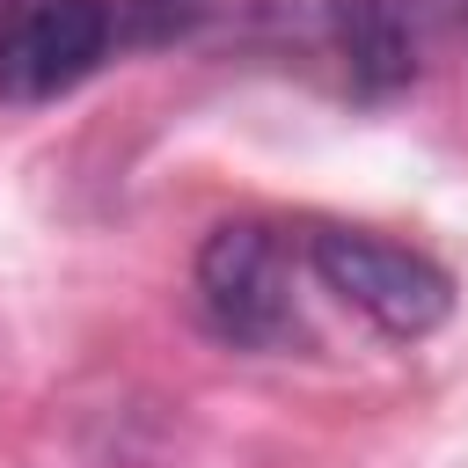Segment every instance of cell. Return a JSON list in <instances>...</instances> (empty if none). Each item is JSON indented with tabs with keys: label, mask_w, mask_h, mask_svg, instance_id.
Here are the masks:
<instances>
[{
	"label": "cell",
	"mask_w": 468,
	"mask_h": 468,
	"mask_svg": "<svg viewBox=\"0 0 468 468\" xmlns=\"http://www.w3.org/2000/svg\"><path fill=\"white\" fill-rule=\"evenodd\" d=\"M197 314L219 344L241 351H292L300 300H292V241L271 219H227L197 249Z\"/></svg>",
	"instance_id": "6da1fadb"
},
{
	"label": "cell",
	"mask_w": 468,
	"mask_h": 468,
	"mask_svg": "<svg viewBox=\"0 0 468 468\" xmlns=\"http://www.w3.org/2000/svg\"><path fill=\"white\" fill-rule=\"evenodd\" d=\"M117 44L110 0H15L0 15V95L7 102H51L80 88Z\"/></svg>",
	"instance_id": "3957f363"
},
{
	"label": "cell",
	"mask_w": 468,
	"mask_h": 468,
	"mask_svg": "<svg viewBox=\"0 0 468 468\" xmlns=\"http://www.w3.org/2000/svg\"><path fill=\"white\" fill-rule=\"evenodd\" d=\"M307 263L344 307H358L388 336H431L453 314V278L410 241H388L366 227H314Z\"/></svg>",
	"instance_id": "7a4b0ae2"
},
{
	"label": "cell",
	"mask_w": 468,
	"mask_h": 468,
	"mask_svg": "<svg viewBox=\"0 0 468 468\" xmlns=\"http://www.w3.org/2000/svg\"><path fill=\"white\" fill-rule=\"evenodd\" d=\"M7 7H15V0H0V15H7Z\"/></svg>",
	"instance_id": "277c9868"
}]
</instances>
